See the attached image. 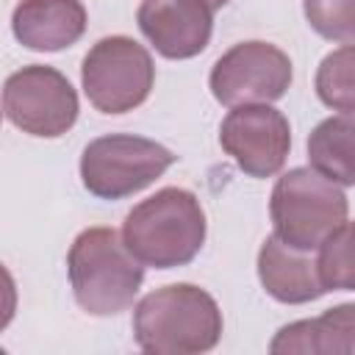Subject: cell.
<instances>
[{
    "mask_svg": "<svg viewBox=\"0 0 355 355\" xmlns=\"http://www.w3.org/2000/svg\"><path fill=\"white\" fill-rule=\"evenodd\" d=\"M205 230L208 222L197 194L183 186H164L128 211L119 236L141 266L175 269L197 258Z\"/></svg>",
    "mask_w": 355,
    "mask_h": 355,
    "instance_id": "1",
    "label": "cell"
},
{
    "mask_svg": "<svg viewBox=\"0 0 355 355\" xmlns=\"http://www.w3.org/2000/svg\"><path fill=\"white\" fill-rule=\"evenodd\" d=\"M216 300L194 283H172L150 291L133 308V338L150 355H200L222 338Z\"/></svg>",
    "mask_w": 355,
    "mask_h": 355,
    "instance_id": "2",
    "label": "cell"
},
{
    "mask_svg": "<svg viewBox=\"0 0 355 355\" xmlns=\"http://www.w3.org/2000/svg\"><path fill=\"white\" fill-rule=\"evenodd\" d=\"M75 302L92 316L128 311L144 283V266L128 252L114 227H86L67 252Z\"/></svg>",
    "mask_w": 355,
    "mask_h": 355,
    "instance_id": "3",
    "label": "cell"
},
{
    "mask_svg": "<svg viewBox=\"0 0 355 355\" xmlns=\"http://www.w3.org/2000/svg\"><path fill=\"white\" fill-rule=\"evenodd\" d=\"M275 236L302 252L316 250L336 227L349 222L344 189L311 166H294L275 180L269 197Z\"/></svg>",
    "mask_w": 355,
    "mask_h": 355,
    "instance_id": "4",
    "label": "cell"
},
{
    "mask_svg": "<svg viewBox=\"0 0 355 355\" xmlns=\"http://www.w3.org/2000/svg\"><path fill=\"white\" fill-rule=\"evenodd\" d=\"M175 158L178 155H172V150L153 139L108 133L83 147L80 180L97 200H125L155 183L175 164Z\"/></svg>",
    "mask_w": 355,
    "mask_h": 355,
    "instance_id": "5",
    "label": "cell"
},
{
    "mask_svg": "<svg viewBox=\"0 0 355 355\" xmlns=\"http://www.w3.org/2000/svg\"><path fill=\"white\" fill-rule=\"evenodd\" d=\"M80 83L100 114H128L139 108L155 83V64L144 44L130 36H103L80 64Z\"/></svg>",
    "mask_w": 355,
    "mask_h": 355,
    "instance_id": "6",
    "label": "cell"
},
{
    "mask_svg": "<svg viewBox=\"0 0 355 355\" xmlns=\"http://www.w3.org/2000/svg\"><path fill=\"white\" fill-rule=\"evenodd\" d=\"M78 92L55 67L28 64L3 83V114L28 136L58 139L78 119Z\"/></svg>",
    "mask_w": 355,
    "mask_h": 355,
    "instance_id": "7",
    "label": "cell"
},
{
    "mask_svg": "<svg viewBox=\"0 0 355 355\" xmlns=\"http://www.w3.org/2000/svg\"><path fill=\"white\" fill-rule=\"evenodd\" d=\"M294 78L291 58L272 42L250 39L233 44L216 58L208 75V86L216 103L225 108L250 103L280 100Z\"/></svg>",
    "mask_w": 355,
    "mask_h": 355,
    "instance_id": "8",
    "label": "cell"
},
{
    "mask_svg": "<svg viewBox=\"0 0 355 355\" xmlns=\"http://www.w3.org/2000/svg\"><path fill=\"white\" fill-rule=\"evenodd\" d=\"M219 144L250 178H272L291 150V125L269 103L236 105L219 125Z\"/></svg>",
    "mask_w": 355,
    "mask_h": 355,
    "instance_id": "9",
    "label": "cell"
},
{
    "mask_svg": "<svg viewBox=\"0 0 355 355\" xmlns=\"http://www.w3.org/2000/svg\"><path fill=\"white\" fill-rule=\"evenodd\" d=\"M136 22L164 58L186 61L208 47L214 11L202 0H141Z\"/></svg>",
    "mask_w": 355,
    "mask_h": 355,
    "instance_id": "10",
    "label": "cell"
},
{
    "mask_svg": "<svg viewBox=\"0 0 355 355\" xmlns=\"http://www.w3.org/2000/svg\"><path fill=\"white\" fill-rule=\"evenodd\" d=\"M11 31L28 50L58 53L83 36L86 8L80 0H19L11 11Z\"/></svg>",
    "mask_w": 355,
    "mask_h": 355,
    "instance_id": "11",
    "label": "cell"
},
{
    "mask_svg": "<svg viewBox=\"0 0 355 355\" xmlns=\"http://www.w3.org/2000/svg\"><path fill=\"white\" fill-rule=\"evenodd\" d=\"M258 280L263 291L283 305L313 302L324 294L316 263L302 250L283 244L275 233L266 236L258 250Z\"/></svg>",
    "mask_w": 355,
    "mask_h": 355,
    "instance_id": "12",
    "label": "cell"
},
{
    "mask_svg": "<svg viewBox=\"0 0 355 355\" xmlns=\"http://www.w3.org/2000/svg\"><path fill=\"white\" fill-rule=\"evenodd\" d=\"M355 349V305L327 308L322 316L283 324L269 344L272 355H352Z\"/></svg>",
    "mask_w": 355,
    "mask_h": 355,
    "instance_id": "13",
    "label": "cell"
},
{
    "mask_svg": "<svg viewBox=\"0 0 355 355\" xmlns=\"http://www.w3.org/2000/svg\"><path fill=\"white\" fill-rule=\"evenodd\" d=\"M355 122L352 114H336L322 119L308 136V161L311 169L324 175L338 186L355 183V155H352Z\"/></svg>",
    "mask_w": 355,
    "mask_h": 355,
    "instance_id": "14",
    "label": "cell"
},
{
    "mask_svg": "<svg viewBox=\"0 0 355 355\" xmlns=\"http://www.w3.org/2000/svg\"><path fill=\"white\" fill-rule=\"evenodd\" d=\"M352 67H355L352 44H341L338 50H333L322 58V64L316 69V94L327 108L341 111V114L355 111Z\"/></svg>",
    "mask_w": 355,
    "mask_h": 355,
    "instance_id": "15",
    "label": "cell"
},
{
    "mask_svg": "<svg viewBox=\"0 0 355 355\" xmlns=\"http://www.w3.org/2000/svg\"><path fill=\"white\" fill-rule=\"evenodd\" d=\"M316 255V275L327 291H352L355 288V266H352V225L344 222L336 227L319 247Z\"/></svg>",
    "mask_w": 355,
    "mask_h": 355,
    "instance_id": "16",
    "label": "cell"
},
{
    "mask_svg": "<svg viewBox=\"0 0 355 355\" xmlns=\"http://www.w3.org/2000/svg\"><path fill=\"white\" fill-rule=\"evenodd\" d=\"M308 25L330 42H355V0H302Z\"/></svg>",
    "mask_w": 355,
    "mask_h": 355,
    "instance_id": "17",
    "label": "cell"
},
{
    "mask_svg": "<svg viewBox=\"0 0 355 355\" xmlns=\"http://www.w3.org/2000/svg\"><path fill=\"white\" fill-rule=\"evenodd\" d=\"M14 313H17V283L8 266L0 261V330H6L14 322Z\"/></svg>",
    "mask_w": 355,
    "mask_h": 355,
    "instance_id": "18",
    "label": "cell"
},
{
    "mask_svg": "<svg viewBox=\"0 0 355 355\" xmlns=\"http://www.w3.org/2000/svg\"><path fill=\"white\" fill-rule=\"evenodd\" d=\"M202 3H205V6L211 8V11H216V8H222V6L227 3V0H202Z\"/></svg>",
    "mask_w": 355,
    "mask_h": 355,
    "instance_id": "19",
    "label": "cell"
},
{
    "mask_svg": "<svg viewBox=\"0 0 355 355\" xmlns=\"http://www.w3.org/2000/svg\"><path fill=\"white\" fill-rule=\"evenodd\" d=\"M0 119H3V111H0Z\"/></svg>",
    "mask_w": 355,
    "mask_h": 355,
    "instance_id": "20",
    "label": "cell"
},
{
    "mask_svg": "<svg viewBox=\"0 0 355 355\" xmlns=\"http://www.w3.org/2000/svg\"><path fill=\"white\" fill-rule=\"evenodd\" d=\"M0 352H3V347H0Z\"/></svg>",
    "mask_w": 355,
    "mask_h": 355,
    "instance_id": "21",
    "label": "cell"
}]
</instances>
